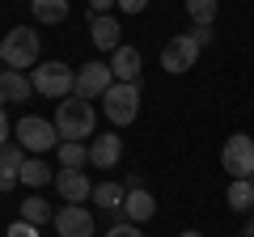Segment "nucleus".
I'll use <instances>...</instances> for the list:
<instances>
[{
	"mask_svg": "<svg viewBox=\"0 0 254 237\" xmlns=\"http://www.w3.org/2000/svg\"><path fill=\"white\" fill-rule=\"evenodd\" d=\"M55 131H60V140H85L93 136V127H98V110H93V102L85 98H64L60 106H55Z\"/></svg>",
	"mask_w": 254,
	"mask_h": 237,
	"instance_id": "nucleus-1",
	"label": "nucleus"
},
{
	"mask_svg": "<svg viewBox=\"0 0 254 237\" xmlns=\"http://www.w3.org/2000/svg\"><path fill=\"white\" fill-rule=\"evenodd\" d=\"M0 64H4V68H17V72L38 68V34L30 26H13L9 34L0 38Z\"/></svg>",
	"mask_w": 254,
	"mask_h": 237,
	"instance_id": "nucleus-2",
	"label": "nucleus"
},
{
	"mask_svg": "<svg viewBox=\"0 0 254 237\" xmlns=\"http://www.w3.org/2000/svg\"><path fill=\"white\" fill-rule=\"evenodd\" d=\"M102 115H106L110 127H131L136 115H140V85L115 81L106 93H102Z\"/></svg>",
	"mask_w": 254,
	"mask_h": 237,
	"instance_id": "nucleus-3",
	"label": "nucleus"
},
{
	"mask_svg": "<svg viewBox=\"0 0 254 237\" xmlns=\"http://www.w3.org/2000/svg\"><path fill=\"white\" fill-rule=\"evenodd\" d=\"M13 140H17L26 153H34V157L60 148V131H55V123H51V118H38V115L17 118V123H13Z\"/></svg>",
	"mask_w": 254,
	"mask_h": 237,
	"instance_id": "nucleus-4",
	"label": "nucleus"
},
{
	"mask_svg": "<svg viewBox=\"0 0 254 237\" xmlns=\"http://www.w3.org/2000/svg\"><path fill=\"white\" fill-rule=\"evenodd\" d=\"M30 85H34V93H43V98H72L76 89V72L68 64H60V59H47V64H38L34 72H30Z\"/></svg>",
	"mask_w": 254,
	"mask_h": 237,
	"instance_id": "nucleus-5",
	"label": "nucleus"
},
{
	"mask_svg": "<svg viewBox=\"0 0 254 237\" xmlns=\"http://www.w3.org/2000/svg\"><path fill=\"white\" fill-rule=\"evenodd\" d=\"M220 165L229 170V178H250L254 174V140L246 136V131L229 136L225 148H220Z\"/></svg>",
	"mask_w": 254,
	"mask_h": 237,
	"instance_id": "nucleus-6",
	"label": "nucleus"
},
{
	"mask_svg": "<svg viewBox=\"0 0 254 237\" xmlns=\"http://www.w3.org/2000/svg\"><path fill=\"white\" fill-rule=\"evenodd\" d=\"M115 85V72H110V64H102V59H89V64L76 68V98L85 102H102V93Z\"/></svg>",
	"mask_w": 254,
	"mask_h": 237,
	"instance_id": "nucleus-7",
	"label": "nucleus"
},
{
	"mask_svg": "<svg viewBox=\"0 0 254 237\" xmlns=\"http://www.w3.org/2000/svg\"><path fill=\"white\" fill-rule=\"evenodd\" d=\"M199 51H203V47L195 43L190 34H174L170 43L161 47V68H165V72H174V76H178V72H190L195 59H199Z\"/></svg>",
	"mask_w": 254,
	"mask_h": 237,
	"instance_id": "nucleus-8",
	"label": "nucleus"
},
{
	"mask_svg": "<svg viewBox=\"0 0 254 237\" xmlns=\"http://www.w3.org/2000/svg\"><path fill=\"white\" fill-rule=\"evenodd\" d=\"M55 233L60 237H93V216L81 203H64L55 212Z\"/></svg>",
	"mask_w": 254,
	"mask_h": 237,
	"instance_id": "nucleus-9",
	"label": "nucleus"
},
{
	"mask_svg": "<svg viewBox=\"0 0 254 237\" xmlns=\"http://www.w3.org/2000/svg\"><path fill=\"white\" fill-rule=\"evenodd\" d=\"M55 191L64 203H85L93 199V182L85 178V170H60L55 174Z\"/></svg>",
	"mask_w": 254,
	"mask_h": 237,
	"instance_id": "nucleus-10",
	"label": "nucleus"
},
{
	"mask_svg": "<svg viewBox=\"0 0 254 237\" xmlns=\"http://www.w3.org/2000/svg\"><path fill=\"white\" fill-rule=\"evenodd\" d=\"M140 68H144V59H140L136 47H119V51H110V72H115V81L123 85H140Z\"/></svg>",
	"mask_w": 254,
	"mask_h": 237,
	"instance_id": "nucleus-11",
	"label": "nucleus"
},
{
	"mask_svg": "<svg viewBox=\"0 0 254 237\" xmlns=\"http://www.w3.org/2000/svg\"><path fill=\"white\" fill-rule=\"evenodd\" d=\"M21 165H26V148H21L17 140L0 148V191H4V195L21 182Z\"/></svg>",
	"mask_w": 254,
	"mask_h": 237,
	"instance_id": "nucleus-12",
	"label": "nucleus"
},
{
	"mask_svg": "<svg viewBox=\"0 0 254 237\" xmlns=\"http://www.w3.org/2000/svg\"><path fill=\"white\" fill-rule=\"evenodd\" d=\"M119 157H123V136H115V131L93 136V144H89V165H98V170H115Z\"/></svg>",
	"mask_w": 254,
	"mask_h": 237,
	"instance_id": "nucleus-13",
	"label": "nucleus"
},
{
	"mask_svg": "<svg viewBox=\"0 0 254 237\" xmlns=\"http://www.w3.org/2000/svg\"><path fill=\"white\" fill-rule=\"evenodd\" d=\"M89 34H93V47L98 51H119L123 47V30H119V21L110 13H102V17L89 13Z\"/></svg>",
	"mask_w": 254,
	"mask_h": 237,
	"instance_id": "nucleus-14",
	"label": "nucleus"
},
{
	"mask_svg": "<svg viewBox=\"0 0 254 237\" xmlns=\"http://www.w3.org/2000/svg\"><path fill=\"white\" fill-rule=\"evenodd\" d=\"M30 93H34V85H30L26 72H17V68H0V102H26Z\"/></svg>",
	"mask_w": 254,
	"mask_h": 237,
	"instance_id": "nucleus-15",
	"label": "nucleus"
},
{
	"mask_svg": "<svg viewBox=\"0 0 254 237\" xmlns=\"http://www.w3.org/2000/svg\"><path fill=\"white\" fill-rule=\"evenodd\" d=\"M123 216L131 225H144V220L157 216V199L148 191H127V203H123Z\"/></svg>",
	"mask_w": 254,
	"mask_h": 237,
	"instance_id": "nucleus-16",
	"label": "nucleus"
},
{
	"mask_svg": "<svg viewBox=\"0 0 254 237\" xmlns=\"http://www.w3.org/2000/svg\"><path fill=\"white\" fill-rule=\"evenodd\" d=\"M93 203H98V208H106V212H123L127 186H123V182H98V186H93Z\"/></svg>",
	"mask_w": 254,
	"mask_h": 237,
	"instance_id": "nucleus-17",
	"label": "nucleus"
},
{
	"mask_svg": "<svg viewBox=\"0 0 254 237\" xmlns=\"http://www.w3.org/2000/svg\"><path fill=\"white\" fill-rule=\"evenodd\" d=\"M30 13H34V21H43V26H60V21L68 17V0H30Z\"/></svg>",
	"mask_w": 254,
	"mask_h": 237,
	"instance_id": "nucleus-18",
	"label": "nucleus"
},
{
	"mask_svg": "<svg viewBox=\"0 0 254 237\" xmlns=\"http://www.w3.org/2000/svg\"><path fill=\"white\" fill-rule=\"evenodd\" d=\"M60 170H81L85 161H89V148L81 144V140H60Z\"/></svg>",
	"mask_w": 254,
	"mask_h": 237,
	"instance_id": "nucleus-19",
	"label": "nucleus"
},
{
	"mask_svg": "<svg viewBox=\"0 0 254 237\" xmlns=\"http://www.w3.org/2000/svg\"><path fill=\"white\" fill-rule=\"evenodd\" d=\"M21 182H26V186H34V191H38V186L55 182V174H51V170L43 165V157H26V165H21Z\"/></svg>",
	"mask_w": 254,
	"mask_h": 237,
	"instance_id": "nucleus-20",
	"label": "nucleus"
},
{
	"mask_svg": "<svg viewBox=\"0 0 254 237\" xmlns=\"http://www.w3.org/2000/svg\"><path fill=\"white\" fill-rule=\"evenodd\" d=\"M229 208H233V212L254 208V186H250V178H233V182H229Z\"/></svg>",
	"mask_w": 254,
	"mask_h": 237,
	"instance_id": "nucleus-21",
	"label": "nucleus"
},
{
	"mask_svg": "<svg viewBox=\"0 0 254 237\" xmlns=\"http://www.w3.org/2000/svg\"><path fill=\"white\" fill-rule=\"evenodd\" d=\"M21 220H30V225H47V220H55L51 203H43V195H30L26 203H21Z\"/></svg>",
	"mask_w": 254,
	"mask_h": 237,
	"instance_id": "nucleus-22",
	"label": "nucleus"
},
{
	"mask_svg": "<svg viewBox=\"0 0 254 237\" xmlns=\"http://www.w3.org/2000/svg\"><path fill=\"white\" fill-rule=\"evenodd\" d=\"M216 9H220V0H187V13L195 26H212L216 21Z\"/></svg>",
	"mask_w": 254,
	"mask_h": 237,
	"instance_id": "nucleus-23",
	"label": "nucleus"
},
{
	"mask_svg": "<svg viewBox=\"0 0 254 237\" xmlns=\"http://www.w3.org/2000/svg\"><path fill=\"white\" fill-rule=\"evenodd\" d=\"M106 237H144L140 233V225H131V220H123V225H110Z\"/></svg>",
	"mask_w": 254,
	"mask_h": 237,
	"instance_id": "nucleus-24",
	"label": "nucleus"
},
{
	"mask_svg": "<svg viewBox=\"0 0 254 237\" xmlns=\"http://www.w3.org/2000/svg\"><path fill=\"white\" fill-rule=\"evenodd\" d=\"M9 237H38V225H30V220H17V225H9Z\"/></svg>",
	"mask_w": 254,
	"mask_h": 237,
	"instance_id": "nucleus-25",
	"label": "nucleus"
},
{
	"mask_svg": "<svg viewBox=\"0 0 254 237\" xmlns=\"http://www.w3.org/2000/svg\"><path fill=\"white\" fill-rule=\"evenodd\" d=\"M187 34L195 38V43H199V47H208V43H212V26H190Z\"/></svg>",
	"mask_w": 254,
	"mask_h": 237,
	"instance_id": "nucleus-26",
	"label": "nucleus"
},
{
	"mask_svg": "<svg viewBox=\"0 0 254 237\" xmlns=\"http://www.w3.org/2000/svg\"><path fill=\"white\" fill-rule=\"evenodd\" d=\"M115 4H119V0H89V13H93V17H102V13H110Z\"/></svg>",
	"mask_w": 254,
	"mask_h": 237,
	"instance_id": "nucleus-27",
	"label": "nucleus"
},
{
	"mask_svg": "<svg viewBox=\"0 0 254 237\" xmlns=\"http://www.w3.org/2000/svg\"><path fill=\"white\" fill-rule=\"evenodd\" d=\"M4 144H9V110L0 106V148H4Z\"/></svg>",
	"mask_w": 254,
	"mask_h": 237,
	"instance_id": "nucleus-28",
	"label": "nucleus"
},
{
	"mask_svg": "<svg viewBox=\"0 0 254 237\" xmlns=\"http://www.w3.org/2000/svg\"><path fill=\"white\" fill-rule=\"evenodd\" d=\"M144 4H148V0H119V9H123V13H144Z\"/></svg>",
	"mask_w": 254,
	"mask_h": 237,
	"instance_id": "nucleus-29",
	"label": "nucleus"
},
{
	"mask_svg": "<svg viewBox=\"0 0 254 237\" xmlns=\"http://www.w3.org/2000/svg\"><path fill=\"white\" fill-rule=\"evenodd\" d=\"M123 186H127V191H144V178H140V174H127Z\"/></svg>",
	"mask_w": 254,
	"mask_h": 237,
	"instance_id": "nucleus-30",
	"label": "nucleus"
},
{
	"mask_svg": "<svg viewBox=\"0 0 254 237\" xmlns=\"http://www.w3.org/2000/svg\"><path fill=\"white\" fill-rule=\"evenodd\" d=\"M242 237H254V216L246 220V229H242Z\"/></svg>",
	"mask_w": 254,
	"mask_h": 237,
	"instance_id": "nucleus-31",
	"label": "nucleus"
},
{
	"mask_svg": "<svg viewBox=\"0 0 254 237\" xmlns=\"http://www.w3.org/2000/svg\"><path fill=\"white\" fill-rule=\"evenodd\" d=\"M178 237H203V233H199V229H187V233H178Z\"/></svg>",
	"mask_w": 254,
	"mask_h": 237,
	"instance_id": "nucleus-32",
	"label": "nucleus"
},
{
	"mask_svg": "<svg viewBox=\"0 0 254 237\" xmlns=\"http://www.w3.org/2000/svg\"><path fill=\"white\" fill-rule=\"evenodd\" d=\"M250 186H254V174H250Z\"/></svg>",
	"mask_w": 254,
	"mask_h": 237,
	"instance_id": "nucleus-33",
	"label": "nucleus"
}]
</instances>
